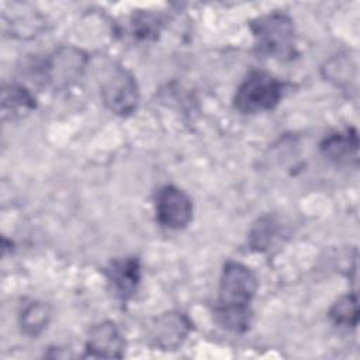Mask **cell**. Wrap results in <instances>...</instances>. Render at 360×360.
Returning <instances> with one entry per match:
<instances>
[{
    "label": "cell",
    "mask_w": 360,
    "mask_h": 360,
    "mask_svg": "<svg viewBox=\"0 0 360 360\" xmlns=\"http://www.w3.org/2000/svg\"><path fill=\"white\" fill-rule=\"evenodd\" d=\"M256 290L255 273L242 263L228 262L221 274L215 307L219 325L232 332H245L250 325V302Z\"/></svg>",
    "instance_id": "cell-1"
},
{
    "label": "cell",
    "mask_w": 360,
    "mask_h": 360,
    "mask_svg": "<svg viewBox=\"0 0 360 360\" xmlns=\"http://www.w3.org/2000/svg\"><path fill=\"white\" fill-rule=\"evenodd\" d=\"M255 38V49L260 56L274 59H291L295 53L294 25L284 13H271L256 18L250 24Z\"/></svg>",
    "instance_id": "cell-2"
},
{
    "label": "cell",
    "mask_w": 360,
    "mask_h": 360,
    "mask_svg": "<svg viewBox=\"0 0 360 360\" xmlns=\"http://www.w3.org/2000/svg\"><path fill=\"white\" fill-rule=\"evenodd\" d=\"M284 94V83L263 70H252L236 90L233 105L243 114L273 110Z\"/></svg>",
    "instance_id": "cell-3"
},
{
    "label": "cell",
    "mask_w": 360,
    "mask_h": 360,
    "mask_svg": "<svg viewBox=\"0 0 360 360\" xmlns=\"http://www.w3.org/2000/svg\"><path fill=\"white\" fill-rule=\"evenodd\" d=\"M193 217L190 197L176 186H165L156 197V219L169 229H183Z\"/></svg>",
    "instance_id": "cell-4"
},
{
    "label": "cell",
    "mask_w": 360,
    "mask_h": 360,
    "mask_svg": "<svg viewBox=\"0 0 360 360\" xmlns=\"http://www.w3.org/2000/svg\"><path fill=\"white\" fill-rule=\"evenodd\" d=\"M101 94L105 105L115 114L124 115L134 111L138 101V87L134 76L117 68L103 83Z\"/></svg>",
    "instance_id": "cell-5"
},
{
    "label": "cell",
    "mask_w": 360,
    "mask_h": 360,
    "mask_svg": "<svg viewBox=\"0 0 360 360\" xmlns=\"http://www.w3.org/2000/svg\"><path fill=\"white\" fill-rule=\"evenodd\" d=\"M191 330V322L181 312H166L158 316L149 328V339L162 350H176Z\"/></svg>",
    "instance_id": "cell-6"
},
{
    "label": "cell",
    "mask_w": 360,
    "mask_h": 360,
    "mask_svg": "<svg viewBox=\"0 0 360 360\" xmlns=\"http://www.w3.org/2000/svg\"><path fill=\"white\" fill-rule=\"evenodd\" d=\"M124 338L118 326L105 321L93 326L89 332L86 350L91 357H122L124 354Z\"/></svg>",
    "instance_id": "cell-7"
},
{
    "label": "cell",
    "mask_w": 360,
    "mask_h": 360,
    "mask_svg": "<svg viewBox=\"0 0 360 360\" xmlns=\"http://www.w3.org/2000/svg\"><path fill=\"white\" fill-rule=\"evenodd\" d=\"M84 65V56L80 51L65 48L56 52L45 66L48 80L55 86H66L80 75Z\"/></svg>",
    "instance_id": "cell-8"
},
{
    "label": "cell",
    "mask_w": 360,
    "mask_h": 360,
    "mask_svg": "<svg viewBox=\"0 0 360 360\" xmlns=\"http://www.w3.org/2000/svg\"><path fill=\"white\" fill-rule=\"evenodd\" d=\"M107 277L114 284L121 298L127 300L134 294L141 278L139 262L135 257H125L111 262L107 269Z\"/></svg>",
    "instance_id": "cell-9"
},
{
    "label": "cell",
    "mask_w": 360,
    "mask_h": 360,
    "mask_svg": "<svg viewBox=\"0 0 360 360\" xmlns=\"http://www.w3.org/2000/svg\"><path fill=\"white\" fill-rule=\"evenodd\" d=\"M35 108L34 96L18 84H7L1 89L3 120H15L30 114Z\"/></svg>",
    "instance_id": "cell-10"
},
{
    "label": "cell",
    "mask_w": 360,
    "mask_h": 360,
    "mask_svg": "<svg viewBox=\"0 0 360 360\" xmlns=\"http://www.w3.org/2000/svg\"><path fill=\"white\" fill-rule=\"evenodd\" d=\"M357 146V132L354 129H346L345 132H336L325 138L321 143V150L335 162H347L350 158L356 159Z\"/></svg>",
    "instance_id": "cell-11"
},
{
    "label": "cell",
    "mask_w": 360,
    "mask_h": 360,
    "mask_svg": "<svg viewBox=\"0 0 360 360\" xmlns=\"http://www.w3.org/2000/svg\"><path fill=\"white\" fill-rule=\"evenodd\" d=\"M49 316L48 305L44 302H32L21 314V329L30 336H37L46 328Z\"/></svg>",
    "instance_id": "cell-12"
},
{
    "label": "cell",
    "mask_w": 360,
    "mask_h": 360,
    "mask_svg": "<svg viewBox=\"0 0 360 360\" xmlns=\"http://www.w3.org/2000/svg\"><path fill=\"white\" fill-rule=\"evenodd\" d=\"M329 318L342 326H356L359 321V304L356 294H347L338 300L329 309Z\"/></svg>",
    "instance_id": "cell-13"
},
{
    "label": "cell",
    "mask_w": 360,
    "mask_h": 360,
    "mask_svg": "<svg viewBox=\"0 0 360 360\" xmlns=\"http://www.w3.org/2000/svg\"><path fill=\"white\" fill-rule=\"evenodd\" d=\"M274 222L273 219L267 218H262L257 225H255L252 233H250V245L253 246V249L257 250H263L267 249L271 243L273 235H274Z\"/></svg>",
    "instance_id": "cell-14"
}]
</instances>
